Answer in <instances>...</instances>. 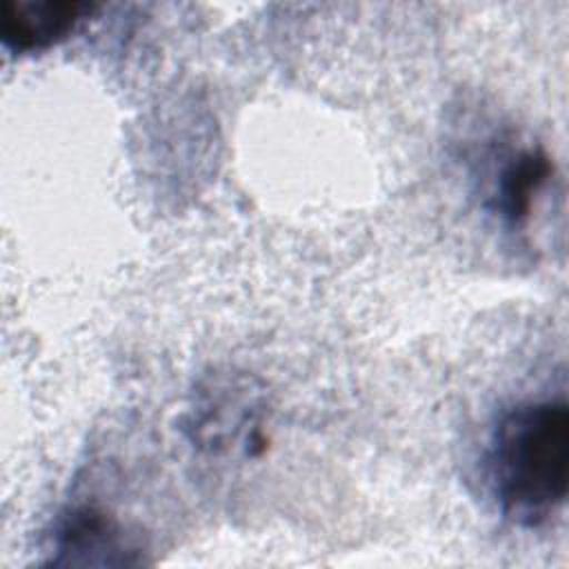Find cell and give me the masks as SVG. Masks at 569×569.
<instances>
[{
    "mask_svg": "<svg viewBox=\"0 0 569 569\" xmlns=\"http://www.w3.org/2000/svg\"><path fill=\"white\" fill-rule=\"evenodd\" d=\"M487 471L509 520L536 527L558 513L569 489V407L562 398L511 407L489 438Z\"/></svg>",
    "mask_w": 569,
    "mask_h": 569,
    "instance_id": "1",
    "label": "cell"
},
{
    "mask_svg": "<svg viewBox=\"0 0 569 569\" xmlns=\"http://www.w3.org/2000/svg\"><path fill=\"white\" fill-rule=\"evenodd\" d=\"M189 433L200 449L211 453L242 449L247 456H258L267 447L256 393L229 380L211 382L198 391Z\"/></svg>",
    "mask_w": 569,
    "mask_h": 569,
    "instance_id": "2",
    "label": "cell"
},
{
    "mask_svg": "<svg viewBox=\"0 0 569 569\" xmlns=\"http://www.w3.org/2000/svg\"><path fill=\"white\" fill-rule=\"evenodd\" d=\"M53 565H131V545L113 513L98 505L69 507L53 529Z\"/></svg>",
    "mask_w": 569,
    "mask_h": 569,
    "instance_id": "3",
    "label": "cell"
},
{
    "mask_svg": "<svg viewBox=\"0 0 569 569\" xmlns=\"http://www.w3.org/2000/svg\"><path fill=\"white\" fill-rule=\"evenodd\" d=\"M93 9L71 0H2L0 40L13 53L44 51L71 36Z\"/></svg>",
    "mask_w": 569,
    "mask_h": 569,
    "instance_id": "4",
    "label": "cell"
},
{
    "mask_svg": "<svg viewBox=\"0 0 569 569\" xmlns=\"http://www.w3.org/2000/svg\"><path fill=\"white\" fill-rule=\"evenodd\" d=\"M551 171L553 164L540 147H522L505 158L489 196V207L502 224L516 229L529 220L533 200Z\"/></svg>",
    "mask_w": 569,
    "mask_h": 569,
    "instance_id": "5",
    "label": "cell"
}]
</instances>
